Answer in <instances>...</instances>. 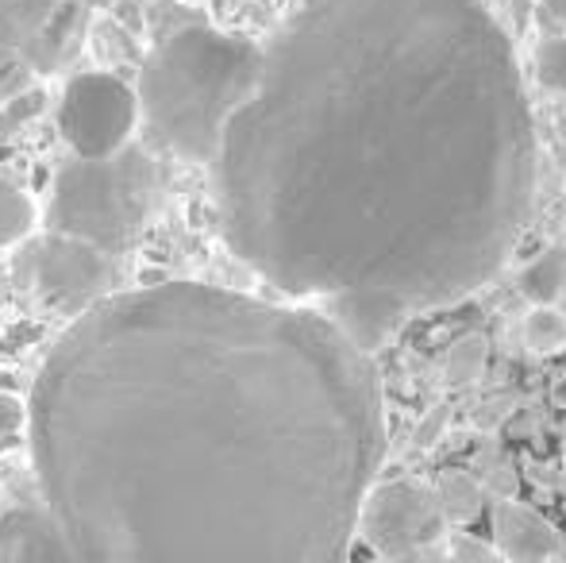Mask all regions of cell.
<instances>
[{
    "label": "cell",
    "instance_id": "obj_1",
    "mask_svg": "<svg viewBox=\"0 0 566 563\" xmlns=\"http://www.w3.org/2000/svg\"><path fill=\"white\" fill-rule=\"evenodd\" d=\"M28 440L74 560H339L381 456L378 386L321 313L163 282L62 332Z\"/></svg>",
    "mask_w": 566,
    "mask_h": 563
},
{
    "label": "cell",
    "instance_id": "obj_2",
    "mask_svg": "<svg viewBox=\"0 0 566 563\" xmlns=\"http://www.w3.org/2000/svg\"><path fill=\"white\" fill-rule=\"evenodd\" d=\"M262 46L205 23L158 39L139 77V113L178 155L212 163L220 132L259 77Z\"/></svg>",
    "mask_w": 566,
    "mask_h": 563
},
{
    "label": "cell",
    "instance_id": "obj_3",
    "mask_svg": "<svg viewBox=\"0 0 566 563\" xmlns=\"http://www.w3.org/2000/svg\"><path fill=\"white\" fill-rule=\"evenodd\" d=\"M155 197V166L139 147L77 158L54 178L46 225L101 251H119L139 236Z\"/></svg>",
    "mask_w": 566,
    "mask_h": 563
},
{
    "label": "cell",
    "instance_id": "obj_4",
    "mask_svg": "<svg viewBox=\"0 0 566 563\" xmlns=\"http://www.w3.org/2000/svg\"><path fill=\"white\" fill-rule=\"evenodd\" d=\"M355 525L374 556L420 560L432 556V544L443 536L448 521H443L436 490L428 482L394 479L363 494Z\"/></svg>",
    "mask_w": 566,
    "mask_h": 563
},
{
    "label": "cell",
    "instance_id": "obj_5",
    "mask_svg": "<svg viewBox=\"0 0 566 563\" xmlns=\"http://www.w3.org/2000/svg\"><path fill=\"white\" fill-rule=\"evenodd\" d=\"M135 124H139V93L116 74H101V70L77 74L62 93L59 128L77 158L113 155L132 139Z\"/></svg>",
    "mask_w": 566,
    "mask_h": 563
},
{
    "label": "cell",
    "instance_id": "obj_6",
    "mask_svg": "<svg viewBox=\"0 0 566 563\" xmlns=\"http://www.w3.org/2000/svg\"><path fill=\"white\" fill-rule=\"evenodd\" d=\"M108 274L105 251L74 236H54L35 263V279L54 305H90Z\"/></svg>",
    "mask_w": 566,
    "mask_h": 563
},
{
    "label": "cell",
    "instance_id": "obj_7",
    "mask_svg": "<svg viewBox=\"0 0 566 563\" xmlns=\"http://www.w3.org/2000/svg\"><path fill=\"white\" fill-rule=\"evenodd\" d=\"M409 301L389 290H339L332 293V324L363 355L378 352L389 336L405 324Z\"/></svg>",
    "mask_w": 566,
    "mask_h": 563
},
{
    "label": "cell",
    "instance_id": "obj_8",
    "mask_svg": "<svg viewBox=\"0 0 566 563\" xmlns=\"http://www.w3.org/2000/svg\"><path fill=\"white\" fill-rule=\"evenodd\" d=\"M493 549L505 560H559L566 556L563 533L516 498H497L493 505Z\"/></svg>",
    "mask_w": 566,
    "mask_h": 563
},
{
    "label": "cell",
    "instance_id": "obj_9",
    "mask_svg": "<svg viewBox=\"0 0 566 563\" xmlns=\"http://www.w3.org/2000/svg\"><path fill=\"white\" fill-rule=\"evenodd\" d=\"M74 560L62 529L46 510H12L0 518V563Z\"/></svg>",
    "mask_w": 566,
    "mask_h": 563
},
{
    "label": "cell",
    "instance_id": "obj_10",
    "mask_svg": "<svg viewBox=\"0 0 566 563\" xmlns=\"http://www.w3.org/2000/svg\"><path fill=\"white\" fill-rule=\"evenodd\" d=\"M432 490H436V505H440L448 525H474L485 513V505H490V494H485V487L474 479V471H459V467L443 471Z\"/></svg>",
    "mask_w": 566,
    "mask_h": 563
},
{
    "label": "cell",
    "instance_id": "obj_11",
    "mask_svg": "<svg viewBox=\"0 0 566 563\" xmlns=\"http://www.w3.org/2000/svg\"><path fill=\"white\" fill-rule=\"evenodd\" d=\"M490 363V340L485 332H462L459 340H451V347L443 352V378L451 386H470L485 375Z\"/></svg>",
    "mask_w": 566,
    "mask_h": 563
},
{
    "label": "cell",
    "instance_id": "obj_12",
    "mask_svg": "<svg viewBox=\"0 0 566 563\" xmlns=\"http://www.w3.org/2000/svg\"><path fill=\"white\" fill-rule=\"evenodd\" d=\"M59 4L66 0H0V43L28 46Z\"/></svg>",
    "mask_w": 566,
    "mask_h": 563
},
{
    "label": "cell",
    "instance_id": "obj_13",
    "mask_svg": "<svg viewBox=\"0 0 566 563\" xmlns=\"http://www.w3.org/2000/svg\"><path fill=\"white\" fill-rule=\"evenodd\" d=\"M566 279V248H547L539 259H532L521 271V293L532 305H547V301H559Z\"/></svg>",
    "mask_w": 566,
    "mask_h": 563
},
{
    "label": "cell",
    "instance_id": "obj_14",
    "mask_svg": "<svg viewBox=\"0 0 566 563\" xmlns=\"http://www.w3.org/2000/svg\"><path fill=\"white\" fill-rule=\"evenodd\" d=\"M524 344L539 355H555L566 347V313L555 309V301L528 309V316H524Z\"/></svg>",
    "mask_w": 566,
    "mask_h": 563
},
{
    "label": "cell",
    "instance_id": "obj_15",
    "mask_svg": "<svg viewBox=\"0 0 566 563\" xmlns=\"http://www.w3.org/2000/svg\"><path fill=\"white\" fill-rule=\"evenodd\" d=\"M470 471H474V479L482 482L490 498L516 494V467L497 444H482V448L474 451V467H470Z\"/></svg>",
    "mask_w": 566,
    "mask_h": 563
},
{
    "label": "cell",
    "instance_id": "obj_16",
    "mask_svg": "<svg viewBox=\"0 0 566 563\" xmlns=\"http://www.w3.org/2000/svg\"><path fill=\"white\" fill-rule=\"evenodd\" d=\"M31 228H35L31 197L23 194V189H15L12 181H0V248L20 243Z\"/></svg>",
    "mask_w": 566,
    "mask_h": 563
},
{
    "label": "cell",
    "instance_id": "obj_17",
    "mask_svg": "<svg viewBox=\"0 0 566 563\" xmlns=\"http://www.w3.org/2000/svg\"><path fill=\"white\" fill-rule=\"evenodd\" d=\"M536 82L552 93H566V35H552L536 46Z\"/></svg>",
    "mask_w": 566,
    "mask_h": 563
},
{
    "label": "cell",
    "instance_id": "obj_18",
    "mask_svg": "<svg viewBox=\"0 0 566 563\" xmlns=\"http://www.w3.org/2000/svg\"><path fill=\"white\" fill-rule=\"evenodd\" d=\"M443 556L454 563H485V560H497V549H493V544H482L470 533H454L448 541V549H443Z\"/></svg>",
    "mask_w": 566,
    "mask_h": 563
},
{
    "label": "cell",
    "instance_id": "obj_19",
    "mask_svg": "<svg viewBox=\"0 0 566 563\" xmlns=\"http://www.w3.org/2000/svg\"><path fill=\"white\" fill-rule=\"evenodd\" d=\"M23 425H28V409H23L15 398H8V394H0V440L20 432Z\"/></svg>",
    "mask_w": 566,
    "mask_h": 563
},
{
    "label": "cell",
    "instance_id": "obj_20",
    "mask_svg": "<svg viewBox=\"0 0 566 563\" xmlns=\"http://www.w3.org/2000/svg\"><path fill=\"white\" fill-rule=\"evenodd\" d=\"M536 12L544 23L559 28V23H566V0H536Z\"/></svg>",
    "mask_w": 566,
    "mask_h": 563
},
{
    "label": "cell",
    "instance_id": "obj_21",
    "mask_svg": "<svg viewBox=\"0 0 566 563\" xmlns=\"http://www.w3.org/2000/svg\"><path fill=\"white\" fill-rule=\"evenodd\" d=\"M552 402H555V406H563V409H566V375L555 378V386H552Z\"/></svg>",
    "mask_w": 566,
    "mask_h": 563
},
{
    "label": "cell",
    "instance_id": "obj_22",
    "mask_svg": "<svg viewBox=\"0 0 566 563\" xmlns=\"http://www.w3.org/2000/svg\"><path fill=\"white\" fill-rule=\"evenodd\" d=\"M516 28H524V23H528V12H532V0H516Z\"/></svg>",
    "mask_w": 566,
    "mask_h": 563
},
{
    "label": "cell",
    "instance_id": "obj_23",
    "mask_svg": "<svg viewBox=\"0 0 566 563\" xmlns=\"http://www.w3.org/2000/svg\"><path fill=\"white\" fill-rule=\"evenodd\" d=\"M90 4H93V8H116L119 0H90Z\"/></svg>",
    "mask_w": 566,
    "mask_h": 563
},
{
    "label": "cell",
    "instance_id": "obj_24",
    "mask_svg": "<svg viewBox=\"0 0 566 563\" xmlns=\"http://www.w3.org/2000/svg\"><path fill=\"white\" fill-rule=\"evenodd\" d=\"M212 8H217V12H220V8H224V0H212Z\"/></svg>",
    "mask_w": 566,
    "mask_h": 563
},
{
    "label": "cell",
    "instance_id": "obj_25",
    "mask_svg": "<svg viewBox=\"0 0 566 563\" xmlns=\"http://www.w3.org/2000/svg\"><path fill=\"white\" fill-rule=\"evenodd\" d=\"M559 298H563V301H566V279H563V293H559Z\"/></svg>",
    "mask_w": 566,
    "mask_h": 563
},
{
    "label": "cell",
    "instance_id": "obj_26",
    "mask_svg": "<svg viewBox=\"0 0 566 563\" xmlns=\"http://www.w3.org/2000/svg\"><path fill=\"white\" fill-rule=\"evenodd\" d=\"M563 467H566V440H563Z\"/></svg>",
    "mask_w": 566,
    "mask_h": 563
}]
</instances>
